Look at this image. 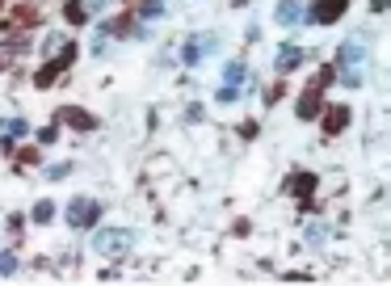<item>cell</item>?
<instances>
[{
    "label": "cell",
    "mask_w": 391,
    "mask_h": 286,
    "mask_svg": "<svg viewBox=\"0 0 391 286\" xmlns=\"http://www.w3.org/2000/svg\"><path fill=\"white\" fill-rule=\"evenodd\" d=\"M97 215H101V206H97L93 198H76V202L68 206V223H72L76 232H88V228L97 223Z\"/></svg>",
    "instance_id": "cell-1"
},
{
    "label": "cell",
    "mask_w": 391,
    "mask_h": 286,
    "mask_svg": "<svg viewBox=\"0 0 391 286\" xmlns=\"http://www.w3.org/2000/svg\"><path fill=\"white\" fill-rule=\"evenodd\" d=\"M130 244L127 228H105V232H93V248L97 253H122Z\"/></svg>",
    "instance_id": "cell-2"
},
{
    "label": "cell",
    "mask_w": 391,
    "mask_h": 286,
    "mask_svg": "<svg viewBox=\"0 0 391 286\" xmlns=\"http://www.w3.org/2000/svg\"><path fill=\"white\" fill-rule=\"evenodd\" d=\"M345 13V0H316L311 4V21L316 26H328V21H337Z\"/></svg>",
    "instance_id": "cell-3"
},
{
    "label": "cell",
    "mask_w": 391,
    "mask_h": 286,
    "mask_svg": "<svg viewBox=\"0 0 391 286\" xmlns=\"http://www.w3.org/2000/svg\"><path fill=\"white\" fill-rule=\"evenodd\" d=\"M59 118H63V122H72L76 131H93V127H97V122H93V114H85V110H76V105L59 110Z\"/></svg>",
    "instance_id": "cell-4"
},
{
    "label": "cell",
    "mask_w": 391,
    "mask_h": 286,
    "mask_svg": "<svg viewBox=\"0 0 391 286\" xmlns=\"http://www.w3.org/2000/svg\"><path fill=\"white\" fill-rule=\"evenodd\" d=\"M273 17H278V26H295V21L303 17V9H299L295 0H282V4L273 9Z\"/></svg>",
    "instance_id": "cell-5"
},
{
    "label": "cell",
    "mask_w": 391,
    "mask_h": 286,
    "mask_svg": "<svg viewBox=\"0 0 391 286\" xmlns=\"http://www.w3.org/2000/svg\"><path fill=\"white\" fill-rule=\"evenodd\" d=\"M303 63V51L299 47H282L278 51V72H291V68H299Z\"/></svg>",
    "instance_id": "cell-6"
},
{
    "label": "cell",
    "mask_w": 391,
    "mask_h": 286,
    "mask_svg": "<svg viewBox=\"0 0 391 286\" xmlns=\"http://www.w3.org/2000/svg\"><path fill=\"white\" fill-rule=\"evenodd\" d=\"M316 110H320V93H316V89H307V97L299 101V118H311Z\"/></svg>",
    "instance_id": "cell-7"
},
{
    "label": "cell",
    "mask_w": 391,
    "mask_h": 286,
    "mask_svg": "<svg viewBox=\"0 0 391 286\" xmlns=\"http://www.w3.org/2000/svg\"><path fill=\"white\" fill-rule=\"evenodd\" d=\"M207 47H215V38H207V43H189V47H185V63H198Z\"/></svg>",
    "instance_id": "cell-8"
},
{
    "label": "cell",
    "mask_w": 391,
    "mask_h": 286,
    "mask_svg": "<svg viewBox=\"0 0 391 286\" xmlns=\"http://www.w3.org/2000/svg\"><path fill=\"white\" fill-rule=\"evenodd\" d=\"M345 118H349V110H345V105H337V110L328 114V122H333L328 131H341V127H345Z\"/></svg>",
    "instance_id": "cell-9"
},
{
    "label": "cell",
    "mask_w": 391,
    "mask_h": 286,
    "mask_svg": "<svg viewBox=\"0 0 391 286\" xmlns=\"http://www.w3.org/2000/svg\"><path fill=\"white\" fill-rule=\"evenodd\" d=\"M240 76H244V68H240V63H227V72H223V85H231V89H236V80H240Z\"/></svg>",
    "instance_id": "cell-10"
},
{
    "label": "cell",
    "mask_w": 391,
    "mask_h": 286,
    "mask_svg": "<svg viewBox=\"0 0 391 286\" xmlns=\"http://www.w3.org/2000/svg\"><path fill=\"white\" fill-rule=\"evenodd\" d=\"M51 215H55V206H51V202H38V206H34V219H38V223H46Z\"/></svg>",
    "instance_id": "cell-11"
},
{
    "label": "cell",
    "mask_w": 391,
    "mask_h": 286,
    "mask_svg": "<svg viewBox=\"0 0 391 286\" xmlns=\"http://www.w3.org/2000/svg\"><path fill=\"white\" fill-rule=\"evenodd\" d=\"M295 190H299V194H311V190H316V177H307V173H303V177L295 181Z\"/></svg>",
    "instance_id": "cell-12"
},
{
    "label": "cell",
    "mask_w": 391,
    "mask_h": 286,
    "mask_svg": "<svg viewBox=\"0 0 391 286\" xmlns=\"http://www.w3.org/2000/svg\"><path fill=\"white\" fill-rule=\"evenodd\" d=\"M68 17H72V21L80 26V21H85V9H80V4H68Z\"/></svg>",
    "instance_id": "cell-13"
},
{
    "label": "cell",
    "mask_w": 391,
    "mask_h": 286,
    "mask_svg": "<svg viewBox=\"0 0 391 286\" xmlns=\"http://www.w3.org/2000/svg\"><path fill=\"white\" fill-rule=\"evenodd\" d=\"M17 270V257H0V274H13Z\"/></svg>",
    "instance_id": "cell-14"
},
{
    "label": "cell",
    "mask_w": 391,
    "mask_h": 286,
    "mask_svg": "<svg viewBox=\"0 0 391 286\" xmlns=\"http://www.w3.org/2000/svg\"><path fill=\"white\" fill-rule=\"evenodd\" d=\"M387 4H391V0H370V9H375V13H383Z\"/></svg>",
    "instance_id": "cell-15"
},
{
    "label": "cell",
    "mask_w": 391,
    "mask_h": 286,
    "mask_svg": "<svg viewBox=\"0 0 391 286\" xmlns=\"http://www.w3.org/2000/svg\"><path fill=\"white\" fill-rule=\"evenodd\" d=\"M236 4H244V0H236Z\"/></svg>",
    "instance_id": "cell-16"
}]
</instances>
